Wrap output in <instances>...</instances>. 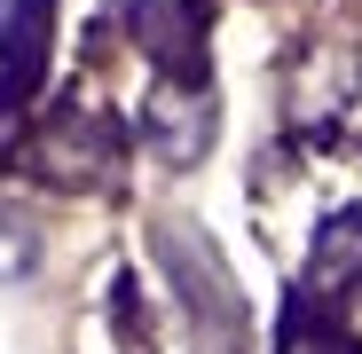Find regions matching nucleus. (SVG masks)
Masks as SVG:
<instances>
[{
  "label": "nucleus",
  "instance_id": "1a4fd4ad",
  "mask_svg": "<svg viewBox=\"0 0 362 354\" xmlns=\"http://www.w3.org/2000/svg\"><path fill=\"white\" fill-rule=\"evenodd\" d=\"M32 268H40V228L16 205H0V283H24Z\"/></svg>",
  "mask_w": 362,
  "mask_h": 354
},
{
  "label": "nucleus",
  "instance_id": "39448f33",
  "mask_svg": "<svg viewBox=\"0 0 362 354\" xmlns=\"http://www.w3.org/2000/svg\"><path fill=\"white\" fill-rule=\"evenodd\" d=\"M346 291H362V213H331L315 228L308 276H299V300H315V307H339Z\"/></svg>",
  "mask_w": 362,
  "mask_h": 354
},
{
  "label": "nucleus",
  "instance_id": "7ed1b4c3",
  "mask_svg": "<svg viewBox=\"0 0 362 354\" xmlns=\"http://www.w3.org/2000/svg\"><path fill=\"white\" fill-rule=\"evenodd\" d=\"M127 32L165 79H205V0H134Z\"/></svg>",
  "mask_w": 362,
  "mask_h": 354
},
{
  "label": "nucleus",
  "instance_id": "0eeeda50",
  "mask_svg": "<svg viewBox=\"0 0 362 354\" xmlns=\"http://www.w3.org/2000/svg\"><path fill=\"white\" fill-rule=\"evenodd\" d=\"M354 87H362V55L354 47H315L299 64V79H291V118L299 126H323L339 102H354Z\"/></svg>",
  "mask_w": 362,
  "mask_h": 354
},
{
  "label": "nucleus",
  "instance_id": "9d476101",
  "mask_svg": "<svg viewBox=\"0 0 362 354\" xmlns=\"http://www.w3.org/2000/svg\"><path fill=\"white\" fill-rule=\"evenodd\" d=\"M8 150H16V95H0V165H8Z\"/></svg>",
  "mask_w": 362,
  "mask_h": 354
},
{
  "label": "nucleus",
  "instance_id": "f03ea898",
  "mask_svg": "<svg viewBox=\"0 0 362 354\" xmlns=\"http://www.w3.org/2000/svg\"><path fill=\"white\" fill-rule=\"evenodd\" d=\"M32 173L40 182H55V189H103V182H118V126L103 110H55L47 126L32 134Z\"/></svg>",
  "mask_w": 362,
  "mask_h": 354
},
{
  "label": "nucleus",
  "instance_id": "6e6552de",
  "mask_svg": "<svg viewBox=\"0 0 362 354\" xmlns=\"http://www.w3.org/2000/svg\"><path fill=\"white\" fill-rule=\"evenodd\" d=\"M276 354H354V338L339 331L331 307H315V300H299V291H291V307H284V346H276Z\"/></svg>",
  "mask_w": 362,
  "mask_h": 354
},
{
  "label": "nucleus",
  "instance_id": "423d86ee",
  "mask_svg": "<svg viewBox=\"0 0 362 354\" xmlns=\"http://www.w3.org/2000/svg\"><path fill=\"white\" fill-rule=\"evenodd\" d=\"M55 0H0V95H32L47 71Z\"/></svg>",
  "mask_w": 362,
  "mask_h": 354
},
{
  "label": "nucleus",
  "instance_id": "f257e3e1",
  "mask_svg": "<svg viewBox=\"0 0 362 354\" xmlns=\"http://www.w3.org/2000/svg\"><path fill=\"white\" fill-rule=\"evenodd\" d=\"M150 244L165 260V283L181 291V307H189L197 346L205 354H245V300H236V276L213 252V236H197V220H158Z\"/></svg>",
  "mask_w": 362,
  "mask_h": 354
},
{
  "label": "nucleus",
  "instance_id": "20e7f679",
  "mask_svg": "<svg viewBox=\"0 0 362 354\" xmlns=\"http://www.w3.org/2000/svg\"><path fill=\"white\" fill-rule=\"evenodd\" d=\"M213 126H221V110H213V95H205L197 79L158 87V95L142 102V134H150V150H158L165 165H197V158L213 150Z\"/></svg>",
  "mask_w": 362,
  "mask_h": 354
}]
</instances>
